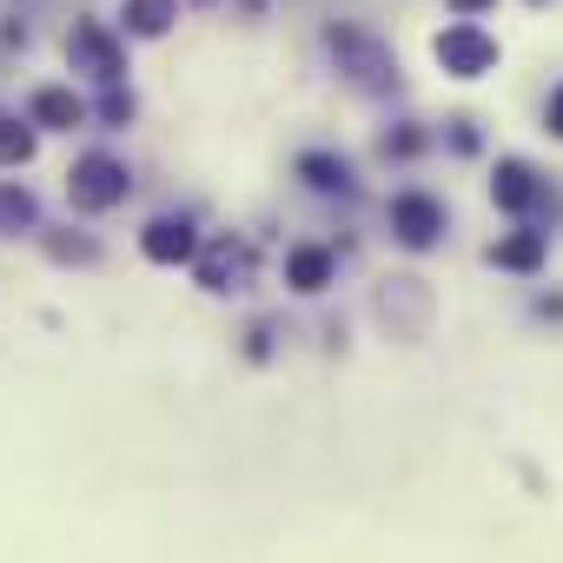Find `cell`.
Returning a JSON list of instances; mask_svg holds the SVG:
<instances>
[{"mask_svg":"<svg viewBox=\"0 0 563 563\" xmlns=\"http://www.w3.org/2000/svg\"><path fill=\"white\" fill-rule=\"evenodd\" d=\"M67 199H74L80 212H107V206H120V199H126V166H120L113 153H87V159H74V173H67Z\"/></svg>","mask_w":563,"mask_h":563,"instance_id":"cell-1","label":"cell"},{"mask_svg":"<svg viewBox=\"0 0 563 563\" xmlns=\"http://www.w3.org/2000/svg\"><path fill=\"white\" fill-rule=\"evenodd\" d=\"M451 8H484V0H451Z\"/></svg>","mask_w":563,"mask_h":563,"instance_id":"cell-17","label":"cell"},{"mask_svg":"<svg viewBox=\"0 0 563 563\" xmlns=\"http://www.w3.org/2000/svg\"><path fill=\"white\" fill-rule=\"evenodd\" d=\"M27 153H34V133L14 126V120H0V159H14V166H21Z\"/></svg>","mask_w":563,"mask_h":563,"instance_id":"cell-14","label":"cell"},{"mask_svg":"<svg viewBox=\"0 0 563 563\" xmlns=\"http://www.w3.org/2000/svg\"><path fill=\"white\" fill-rule=\"evenodd\" d=\"M80 113H87V107H80L67 87H41V93H34V120H41V126H80Z\"/></svg>","mask_w":563,"mask_h":563,"instance_id":"cell-12","label":"cell"},{"mask_svg":"<svg viewBox=\"0 0 563 563\" xmlns=\"http://www.w3.org/2000/svg\"><path fill=\"white\" fill-rule=\"evenodd\" d=\"M391 232H398L405 245H431V239L444 232V206L424 199V192H398V199H391Z\"/></svg>","mask_w":563,"mask_h":563,"instance_id":"cell-3","label":"cell"},{"mask_svg":"<svg viewBox=\"0 0 563 563\" xmlns=\"http://www.w3.org/2000/svg\"><path fill=\"white\" fill-rule=\"evenodd\" d=\"M438 67H444V74H457V80H477V74H490V67H497V41H490L484 27L457 21V27H444V34H438Z\"/></svg>","mask_w":563,"mask_h":563,"instance_id":"cell-2","label":"cell"},{"mask_svg":"<svg viewBox=\"0 0 563 563\" xmlns=\"http://www.w3.org/2000/svg\"><path fill=\"white\" fill-rule=\"evenodd\" d=\"M34 225V192L0 179V232H27Z\"/></svg>","mask_w":563,"mask_h":563,"instance_id":"cell-13","label":"cell"},{"mask_svg":"<svg viewBox=\"0 0 563 563\" xmlns=\"http://www.w3.org/2000/svg\"><path fill=\"white\" fill-rule=\"evenodd\" d=\"M490 192H497V206H504V212H523V206L537 199V179H530V166H523V159H504V166H497V179H490Z\"/></svg>","mask_w":563,"mask_h":563,"instance_id":"cell-6","label":"cell"},{"mask_svg":"<svg viewBox=\"0 0 563 563\" xmlns=\"http://www.w3.org/2000/svg\"><path fill=\"white\" fill-rule=\"evenodd\" d=\"M332 47H339L345 60H358V80H365V87H385V80H391V60H385L372 41H358V34H332Z\"/></svg>","mask_w":563,"mask_h":563,"instance_id":"cell-8","label":"cell"},{"mask_svg":"<svg viewBox=\"0 0 563 563\" xmlns=\"http://www.w3.org/2000/svg\"><path fill=\"white\" fill-rule=\"evenodd\" d=\"M550 126H556V133H563V87H556V93H550Z\"/></svg>","mask_w":563,"mask_h":563,"instance_id":"cell-16","label":"cell"},{"mask_svg":"<svg viewBox=\"0 0 563 563\" xmlns=\"http://www.w3.org/2000/svg\"><path fill=\"white\" fill-rule=\"evenodd\" d=\"M286 278H292L299 292H319L325 278H332V252H319V245H299V252L286 258Z\"/></svg>","mask_w":563,"mask_h":563,"instance_id":"cell-9","label":"cell"},{"mask_svg":"<svg viewBox=\"0 0 563 563\" xmlns=\"http://www.w3.org/2000/svg\"><path fill=\"white\" fill-rule=\"evenodd\" d=\"M140 245H146V258L179 265V258H192V245H199V239H192V225H186V219H153Z\"/></svg>","mask_w":563,"mask_h":563,"instance_id":"cell-5","label":"cell"},{"mask_svg":"<svg viewBox=\"0 0 563 563\" xmlns=\"http://www.w3.org/2000/svg\"><path fill=\"white\" fill-rule=\"evenodd\" d=\"M67 54H74V67H87L93 80H120V47H113V34H107V27L80 21V27H74V41H67Z\"/></svg>","mask_w":563,"mask_h":563,"instance_id":"cell-4","label":"cell"},{"mask_svg":"<svg viewBox=\"0 0 563 563\" xmlns=\"http://www.w3.org/2000/svg\"><path fill=\"white\" fill-rule=\"evenodd\" d=\"M120 14H126L133 34H166L173 14H179V0H120Z\"/></svg>","mask_w":563,"mask_h":563,"instance_id":"cell-11","label":"cell"},{"mask_svg":"<svg viewBox=\"0 0 563 563\" xmlns=\"http://www.w3.org/2000/svg\"><path fill=\"white\" fill-rule=\"evenodd\" d=\"M306 173H312V186H345V159H325V153H312V159H306Z\"/></svg>","mask_w":563,"mask_h":563,"instance_id":"cell-15","label":"cell"},{"mask_svg":"<svg viewBox=\"0 0 563 563\" xmlns=\"http://www.w3.org/2000/svg\"><path fill=\"white\" fill-rule=\"evenodd\" d=\"M490 265H504V272H537V265H543V232H510V239H497V245H490Z\"/></svg>","mask_w":563,"mask_h":563,"instance_id":"cell-7","label":"cell"},{"mask_svg":"<svg viewBox=\"0 0 563 563\" xmlns=\"http://www.w3.org/2000/svg\"><path fill=\"white\" fill-rule=\"evenodd\" d=\"M199 278H206L212 292H225V278H245V252H239L232 239H219V245L199 258Z\"/></svg>","mask_w":563,"mask_h":563,"instance_id":"cell-10","label":"cell"}]
</instances>
